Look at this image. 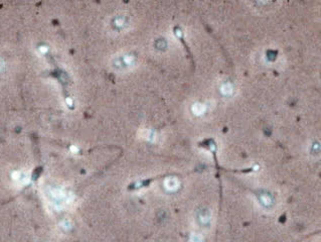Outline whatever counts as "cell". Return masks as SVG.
I'll list each match as a JSON object with an SVG mask.
<instances>
[{
  "mask_svg": "<svg viewBox=\"0 0 321 242\" xmlns=\"http://www.w3.org/2000/svg\"><path fill=\"white\" fill-rule=\"evenodd\" d=\"M3 67H4V63H3V61H2L1 59H0V71H1L2 69H3Z\"/></svg>",
  "mask_w": 321,
  "mask_h": 242,
  "instance_id": "cell-1",
  "label": "cell"
}]
</instances>
